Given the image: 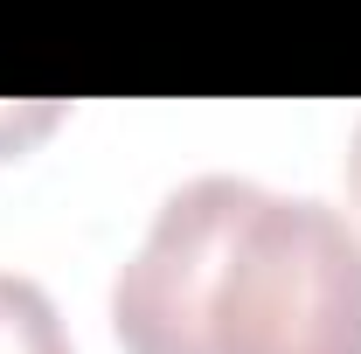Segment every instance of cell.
<instances>
[{
    "instance_id": "cell-3",
    "label": "cell",
    "mask_w": 361,
    "mask_h": 354,
    "mask_svg": "<svg viewBox=\"0 0 361 354\" xmlns=\"http://www.w3.org/2000/svg\"><path fill=\"white\" fill-rule=\"evenodd\" d=\"M348 195H355V209H361V126L348 139Z\"/></svg>"
},
{
    "instance_id": "cell-2",
    "label": "cell",
    "mask_w": 361,
    "mask_h": 354,
    "mask_svg": "<svg viewBox=\"0 0 361 354\" xmlns=\"http://www.w3.org/2000/svg\"><path fill=\"white\" fill-rule=\"evenodd\" d=\"M0 354H77L56 299L21 271H0Z\"/></svg>"
},
{
    "instance_id": "cell-1",
    "label": "cell",
    "mask_w": 361,
    "mask_h": 354,
    "mask_svg": "<svg viewBox=\"0 0 361 354\" xmlns=\"http://www.w3.org/2000/svg\"><path fill=\"white\" fill-rule=\"evenodd\" d=\"M126 354H361V229L334 202L202 174L111 285Z\"/></svg>"
}]
</instances>
